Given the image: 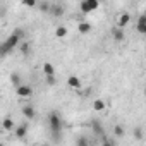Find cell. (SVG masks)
<instances>
[{
	"label": "cell",
	"instance_id": "cell-1",
	"mask_svg": "<svg viewBox=\"0 0 146 146\" xmlns=\"http://www.w3.org/2000/svg\"><path fill=\"white\" fill-rule=\"evenodd\" d=\"M21 36H23V31H21V29L14 31V33H12V35H11L7 40L2 43V53H4V55H5V53H9V52H11V50H12V48H14V46L19 43Z\"/></svg>",
	"mask_w": 146,
	"mask_h": 146
},
{
	"label": "cell",
	"instance_id": "cell-2",
	"mask_svg": "<svg viewBox=\"0 0 146 146\" xmlns=\"http://www.w3.org/2000/svg\"><path fill=\"white\" fill-rule=\"evenodd\" d=\"M48 119H50V129H52L55 139H58L60 137V131H62V120H60L58 113H55V112H52Z\"/></svg>",
	"mask_w": 146,
	"mask_h": 146
},
{
	"label": "cell",
	"instance_id": "cell-3",
	"mask_svg": "<svg viewBox=\"0 0 146 146\" xmlns=\"http://www.w3.org/2000/svg\"><path fill=\"white\" fill-rule=\"evenodd\" d=\"M98 2L96 0H86V2H83L79 7H81V11L84 12V14H90V12H93V11H96L98 9Z\"/></svg>",
	"mask_w": 146,
	"mask_h": 146
},
{
	"label": "cell",
	"instance_id": "cell-4",
	"mask_svg": "<svg viewBox=\"0 0 146 146\" xmlns=\"http://www.w3.org/2000/svg\"><path fill=\"white\" fill-rule=\"evenodd\" d=\"M137 33H141V35H146V14H143V16H139V19H137Z\"/></svg>",
	"mask_w": 146,
	"mask_h": 146
},
{
	"label": "cell",
	"instance_id": "cell-5",
	"mask_svg": "<svg viewBox=\"0 0 146 146\" xmlns=\"http://www.w3.org/2000/svg\"><path fill=\"white\" fill-rule=\"evenodd\" d=\"M129 21H131V16L129 14H120L119 16V19H117V28H125L127 24H129Z\"/></svg>",
	"mask_w": 146,
	"mask_h": 146
},
{
	"label": "cell",
	"instance_id": "cell-6",
	"mask_svg": "<svg viewBox=\"0 0 146 146\" xmlns=\"http://www.w3.org/2000/svg\"><path fill=\"white\" fill-rule=\"evenodd\" d=\"M16 93H17L19 96H23V98H26V96H31V93H33V90H31L29 86H26V84H23V86H19V88L16 90Z\"/></svg>",
	"mask_w": 146,
	"mask_h": 146
},
{
	"label": "cell",
	"instance_id": "cell-7",
	"mask_svg": "<svg viewBox=\"0 0 146 146\" xmlns=\"http://www.w3.org/2000/svg\"><path fill=\"white\" fill-rule=\"evenodd\" d=\"M50 14L55 16V17H60L64 14V7L60 4H52V9H50Z\"/></svg>",
	"mask_w": 146,
	"mask_h": 146
},
{
	"label": "cell",
	"instance_id": "cell-8",
	"mask_svg": "<svg viewBox=\"0 0 146 146\" xmlns=\"http://www.w3.org/2000/svg\"><path fill=\"white\" fill-rule=\"evenodd\" d=\"M112 35H113L115 41H122L124 40V29L122 28H113L112 29Z\"/></svg>",
	"mask_w": 146,
	"mask_h": 146
},
{
	"label": "cell",
	"instance_id": "cell-9",
	"mask_svg": "<svg viewBox=\"0 0 146 146\" xmlns=\"http://www.w3.org/2000/svg\"><path fill=\"white\" fill-rule=\"evenodd\" d=\"M43 70H45L46 76H55V69H53V65L50 62H45L43 64Z\"/></svg>",
	"mask_w": 146,
	"mask_h": 146
},
{
	"label": "cell",
	"instance_id": "cell-10",
	"mask_svg": "<svg viewBox=\"0 0 146 146\" xmlns=\"http://www.w3.org/2000/svg\"><path fill=\"white\" fill-rule=\"evenodd\" d=\"M67 83H69L70 88H79V86H81V81H79V78H76V76H70V78L67 79Z\"/></svg>",
	"mask_w": 146,
	"mask_h": 146
},
{
	"label": "cell",
	"instance_id": "cell-11",
	"mask_svg": "<svg viewBox=\"0 0 146 146\" xmlns=\"http://www.w3.org/2000/svg\"><path fill=\"white\" fill-rule=\"evenodd\" d=\"M23 113H24V117H26L28 120H31V119L35 117V108H33V107H24V108H23Z\"/></svg>",
	"mask_w": 146,
	"mask_h": 146
},
{
	"label": "cell",
	"instance_id": "cell-12",
	"mask_svg": "<svg viewBox=\"0 0 146 146\" xmlns=\"http://www.w3.org/2000/svg\"><path fill=\"white\" fill-rule=\"evenodd\" d=\"M26 131H28V124L24 122V124H21V125H19L17 129H16V136H17V137H24Z\"/></svg>",
	"mask_w": 146,
	"mask_h": 146
},
{
	"label": "cell",
	"instance_id": "cell-13",
	"mask_svg": "<svg viewBox=\"0 0 146 146\" xmlns=\"http://www.w3.org/2000/svg\"><path fill=\"white\" fill-rule=\"evenodd\" d=\"M55 36H57V38H65V36H67V28H65V26H58V28L55 29Z\"/></svg>",
	"mask_w": 146,
	"mask_h": 146
},
{
	"label": "cell",
	"instance_id": "cell-14",
	"mask_svg": "<svg viewBox=\"0 0 146 146\" xmlns=\"http://www.w3.org/2000/svg\"><path fill=\"white\" fill-rule=\"evenodd\" d=\"M90 29H91V24H90V23H81V24H79V31H81V33H88Z\"/></svg>",
	"mask_w": 146,
	"mask_h": 146
},
{
	"label": "cell",
	"instance_id": "cell-15",
	"mask_svg": "<svg viewBox=\"0 0 146 146\" xmlns=\"http://www.w3.org/2000/svg\"><path fill=\"white\" fill-rule=\"evenodd\" d=\"M93 131H95L98 136H103V129H102L100 122H93Z\"/></svg>",
	"mask_w": 146,
	"mask_h": 146
},
{
	"label": "cell",
	"instance_id": "cell-16",
	"mask_svg": "<svg viewBox=\"0 0 146 146\" xmlns=\"http://www.w3.org/2000/svg\"><path fill=\"white\" fill-rule=\"evenodd\" d=\"M38 7H40V11H45V12H50V9H52V5L48 2H41Z\"/></svg>",
	"mask_w": 146,
	"mask_h": 146
},
{
	"label": "cell",
	"instance_id": "cell-17",
	"mask_svg": "<svg viewBox=\"0 0 146 146\" xmlns=\"http://www.w3.org/2000/svg\"><path fill=\"white\" fill-rule=\"evenodd\" d=\"M93 107H95V110H103V108H105V103H103L102 100H96Z\"/></svg>",
	"mask_w": 146,
	"mask_h": 146
},
{
	"label": "cell",
	"instance_id": "cell-18",
	"mask_svg": "<svg viewBox=\"0 0 146 146\" xmlns=\"http://www.w3.org/2000/svg\"><path fill=\"white\" fill-rule=\"evenodd\" d=\"M113 132H115V136H119V137L124 136V129H122L120 125H115V127H113Z\"/></svg>",
	"mask_w": 146,
	"mask_h": 146
},
{
	"label": "cell",
	"instance_id": "cell-19",
	"mask_svg": "<svg viewBox=\"0 0 146 146\" xmlns=\"http://www.w3.org/2000/svg\"><path fill=\"white\" fill-rule=\"evenodd\" d=\"M134 136H136V139H143V129L141 127H136L134 129Z\"/></svg>",
	"mask_w": 146,
	"mask_h": 146
},
{
	"label": "cell",
	"instance_id": "cell-20",
	"mask_svg": "<svg viewBox=\"0 0 146 146\" xmlns=\"http://www.w3.org/2000/svg\"><path fill=\"white\" fill-rule=\"evenodd\" d=\"M55 83H57V78H55V76H46V84L53 86Z\"/></svg>",
	"mask_w": 146,
	"mask_h": 146
},
{
	"label": "cell",
	"instance_id": "cell-21",
	"mask_svg": "<svg viewBox=\"0 0 146 146\" xmlns=\"http://www.w3.org/2000/svg\"><path fill=\"white\" fill-rule=\"evenodd\" d=\"M78 146H90V143H88L86 137H79L78 139Z\"/></svg>",
	"mask_w": 146,
	"mask_h": 146
},
{
	"label": "cell",
	"instance_id": "cell-22",
	"mask_svg": "<svg viewBox=\"0 0 146 146\" xmlns=\"http://www.w3.org/2000/svg\"><path fill=\"white\" fill-rule=\"evenodd\" d=\"M12 81H14V84H16L17 88H19V86H23V84H21V79H19V76H17V74H12Z\"/></svg>",
	"mask_w": 146,
	"mask_h": 146
},
{
	"label": "cell",
	"instance_id": "cell-23",
	"mask_svg": "<svg viewBox=\"0 0 146 146\" xmlns=\"http://www.w3.org/2000/svg\"><path fill=\"white\" fill-rule=\"evenodd\" d=\"M21 50H23V53H29V45H28V41H24V43L21 45Z\"/></svg>",
	"mask_w": 146,
	"mask_h": 146
},
{
	"label": "cell",
	"instance_id": "cell-24",
	"mask_svg": "<svg viewBox=\"0 0 146 146\" xmlns=\"http://www.w3.org/2000/svg\"><path fill=\"white\" fill-rule=\"evenodd\" d=\"M4 127H5V129H12V120H11V119H5V120H4Z\"/></svg>",
	"mask_w": 146,
	"mask_h": 146
},
{
	"label": "cell",
	"instance_id": "cell-25",
	"mask_svg": "<svg viewBox=\"0 0 146 146\" xmlns=\"http://www.w3.org/2000/svg\"><path fill=\"white\" fill-rule=\"evenodd\" d=\"M103 146H115L110 139H103Z\"/></svg>",
	"mask_w": 146,
	"mask_h": 146
},
{
	"label": "cell",
	"instance_id": "cell-26",
	"mask_svg": "<svg viewBox=\"0 0 146 146\" xmlns=\"http://www.w3.org/2000/svg\"><path fill=\"white\" fill-rule=\"evenodd\" d=\"M24 5H28V7H33V5H35V2H33V0H29V2H24Z\"/></svg>",
	"mask_w": 146,
	"mask_h": 146
},
{
	"label": "cell",
	"instance_id": "cell-27",
	"mask_svg": "<svg viewBox=\"0 0 146 146\" xmlns=\"http://www.w3.org/2000/svg\"><path fill=\"white\" fill-rule=\"evenodd\" d=\"M43 146H46V144H43Z\"/></svg>",
	"mask_w": 146,
	"mask_h": 146
}]
</instances>
